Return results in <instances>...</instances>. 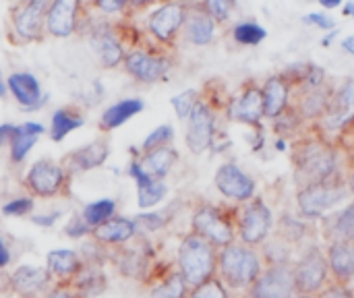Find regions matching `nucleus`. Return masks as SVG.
<instances>
[{
	"instance_id": "nucleus-1",
	"label": "nucleus",
	"mask_w": 354,
	"mask_h": 298,
	"mask_svg": "<svg viewBox=\"0 0 354 298\" xmlns=\"http://www.w3.org/2000/svg\"><path fill=\"white\" fill-rule=\"evenodd\" d=\"M292 180L297 189L344 174L338 149L322 133H305L290 143Z\"/></svg>"
},
{
	"instance_id": "nucleus-2",
	"label": "nucleus",
	"mask_w": 354,
	"mask_h": 298,
	"mask_svg": "<svg viewBox=\"0 0 354 298\" xmlns=\"http://www.w3.org/2000/svg\"><path fill=\"white\" fill-rule=\"evenodd\" d=\"M266 263L257 247L243 245L241 241L218 251V272L216 276L232 290L236 297H243L253 282L261 276Z\"/></svg>"
},
{
	"instance_id": "nucleus-3",
	"label": "nucleus",
	"mask_w": 354,
	"mask_h": 298,
	"mask_svg": "<svg viewBox=\"0 0 354 298\" xmlns=\"http://www.w3.org/2000/svg\"><path fill=\"white\" fill-rule=\"evenodd\" d=\"M218 251L220 249H216L209 241L201 239L191 230L183 234L176 249V270L180 272L191 290L216 278Z\"/></svg>"
},
{
	"instance_id": "nucleus-4",
	"label": "nucleus",
	"mask_w": 354,
	"mask_h": 298,
	"mask_svg": "<svg viewBox=\"0 0 354 298\" xmlns=\"http://www.w3.org/2000/svg\"><path fill=\"white\" fill-rule=\"evenodd\" d=\"M346 176H334L330 180L297 189V214L313 224H319L328 214L336 212L351 199Z\"/></svg>"
},
{
	"instance_id": "nucleus-5",
	"label": "nucleus",
	"mask_w": 354,
	"mask_h": 298,
	"mask_svg": "<svg viewBox=\"0 0 354 298\" xmlns=\"http://www.w3.org/2000/svg\"><path fill=\"white\" fill-rule=\"evenodd\" d=\"M236 205H218L209 201H199L191 209V232L209 241L216 249H224L236 243V224H234Z\"/></svg>"
},
{
	"instance_id": "nucleus-6",
	"label": "nucleus",
	"mask_w": 354,
	"mask_h": 298,
	"mask_svg": "<svg viewBox=\"0 0 354 298\" xmlns=\"http://www.w3.org/2000/svg\"><path fill=\"white\" fill-rule=\"evenodd\" d=\"M236 224V239L249 247H261L276 228V214L274 207L263 197H253L251 201L236 205L234 212Z\"/></svg>"
},
{
	"instance_id": "nucleus-7",
	"label": "nucleus",
	"mask_w": 354,
	"mask_h": 298,
	"mask_svg": "<svg viewBox=\"0 0 354 298\" xmlns=\"http://www.w3.org/2000/svg\"><path fill=\"white\" fill-rule=\"evenodd\" d=\"M292 276H295L297 295L317 297L332 282L326 247L311 243V245L299 249V253L292 261Z\"/></svg>"
},
{
	"instance_id": "nucleus-8",
	"label": "nucleus",
	"mask_w": 354,
	"mask_h": 298,
	"mask_svg": "<svg viewBox=\"0 0 354 298\" xmlns=\"http://www.w3.org/2000/svg\"><path fill=\"white\" fill-rule=\"evenodd\" d=\"M216 124H218V108L212 100L203 97L193 108L191 116L187 118V147L191 153L201 156L209 147H214L216 141Z\"/></svg>"
},
{
	"instance_id": "nucleus-9",
	"label": "nucleus",
	"mask_w": 354,
	"mask_h": 298,
	"mask_svg": "<svg viewBox=\"0 0 354 298\" xmlns=\"http://www.w3.org/2000/svg\"><path fill=\"white\" fill-rule=\"evenodd\" d=\"M214 187L232 205H243L257 197V180L236 162H222L216 168Z\"/></svg>"
},
{
	"instance_id": "nucleus-10",
	"label": "nucleus",
	"mask_w": 354,
	"mask_h": 298,
	"mask_svg": "<svg viewBox=\"0 0 354 298\" xmlns=\"http://www.w3.org/2000/svg\"><path fill=\"white\" fill-rule=\"evenodd\" d=\"M354 124V79H346L334 87V95L328 112L317 122L319 133L328 139V135H338Z\"/></svg>"
},
{
	"instance_id": "nucleus-11",
	"label": "nucleus",
	"mask_w": 354,
	"mask_h": 298,
	"mask_svg": "<svg viewBox=\"0 0 354 298\" xmlns=\"http://www.w3.org/2000/svg\"><path fill=\"white\" fill-rule=\"evenodd\" d=\"M226 116L232 122L239 124H247V127H261L263 118H266V110H263V95H261V85H257L255 81H247L236 95H232L226 102Z\"/></svg>"
},
{
	"instance_id": "nucleus-12",
	"label": "nucleus",
	"mask_w": 354,
	"mask_h": 298,
	"mask_svg": "<svg viewBox=\"0 0 354 298\" xmlns=\"http://www.w3.org/2000/svg\"><path fill=\"white\" fill-rule=\"evenodd\" d=\"M52 0H21L12 12V31L21 41H37L46 31V17Z\"/></svg>"
},
{
	"instance_id": "nucleus-13",
	"label": "nucleus",
	"mask_w": 354,
	"mask_h": 298,
	"mask_svg": "<svg viewBox=\"0 0 354 298\" xmlns=\"http://www.w3.org/2000/svg\"><path fill=\"white\" fill-rule=\"evenodd\" d=\"M187 10H189V4L180 2V0H168L164 4H160L149 15V21H147L149 33L164 46L174 44V39L178 37V33L185 27Z\"/></svg>"
},
{
	"instance_id": "nucleus-14",
	"label": "nucleus",
	"mask_w": 354,
	"mask_h": 298,
	"mask_svg": "<svg viewBox=\"0 0 354 298\" xmlns=\"http://www.w3.org/2000/svg\"><path fill=\"white\" fill-rule=\"evenodd\" d=\"M297 295L292 266H266L241 298H292Z\"/></svg>"
},
{
	"instance_id": "nucleus-15",
	"label": "nucleus",
	"mask_w": 354,
	"mask_h": 298,
	"mask_svg": "<svg viewBox=\"0 0 354 298\" xmlns=\"http://www.w3.org/2000/svg\"><path fill=\"white\" fill-rule=\"evenodd\" d=\"M170 68H172V60L164 52L131 50L124 56V71L139 83H158L166 79Z\"/></svg>"
},
{
	"instance_id": "nucleus-16",
	"label": "nucleus",
	"mask_w": 354,
	"mask_h": 298,
	"mask_svg": "<svg viewBox=\"0 0 354 298\" xmlns=\"http://www.w3.org/2000/svg\"><path fill=\"white\" fill-rule=\"evenodd\" d=\"M64 180L66 170L60 164L52 160H39L29 168L25 176V187L37 197H54L62 191Z\"/></svg>"
},
{
	"instance_id": "nucleus-17",
	"label": "nucleus",
	"mask_w": 354,
	"mask_h": 298,
	"mask_svg": "<svg viewBox=\"0 0 354 298\" xmlns=\"http://www.w3.org/2000/svg\"><path fill=\"white\" fill-rule=\"evenodd\" d=\"M127 245H122L118 249V257H116V266H118L120 274L127 278H133V280H147V276L151 274V268H153L151 245L147 243V239H139L137 245H133V247H127Z\"/></svg>"
},
{
	"instance_id": "nucleus-18",
	"label": "nucleus",
	"mask_w": 354,
	"mask_h": 298,
	"mask_svg": "<svg viewBox=\"0 0 354 298\" xmlns=\"http://www.w3.org/2000/svg\"><path fill=\"white\" fill-rule=\"evenodd\" d=\"M50 282L52 274L48 272V268L19 266L10 274V290L19 298H39L48 295Z\"/></svg>"
},
{
	"instance_id": "nucleus-19",
	"label": "nucleus",
	"mask_w": 354,
	"mask_h": 298,
	"mask_svg": "<svg viewBox=\"0 0 354 298\" xmlns=\"http://www.w3.org/2000/svg\"><path fill=\"white\" fill-rule=\"evenodd\" d=\"M261 95H263V110H266V118L272 122L276 120L280 114H284L292 102H295V89L292 85L282 77V73L272 75L263 81L261 85Z\"/></svg>"
},
{
	"instance_id": "nucleus-20",
	"label": "nucleus",
	"mask_w": 354,
	"mask_h": 298,
	"mask_svg": "<svg viewBox=\"0 0 354 298\" xmlns=\"http://www.w3.org/2000/svg\"><path fill=\"white\" fill-rule=\"evenodd\" d=\"M110 156V143L106 137H100L75 151H71L68 156H64L62 160V168L66 170V174H77V172H89L100 168Z\"/></svg>"
},
{
	"instance_id": "nucleus-21",
	"label": "nucleus",
	"mask_w": 354,
	"mask_h": 298,
	"mask_svg": "<svg viewBox=\"0 0 354 298\" xmlns=\"http://www.w3.org/2000/svg\"><path fill=\"white\" fill-rule=\"evenodd\" d=\"M81 0H52L46 17V31L54 37H68L79 27Z\"/></svg>"
},
{
	"instance_id": "nucleus-22",
	"label": "nucleus",
	"mask_w": 354,
	"mask_h": 298,
	"mask_svg": "<svg viewBox=\"0 0 354 298\" xmlns=\"http://www.w3.org/2000/svg\"><path fill=\"white\" fill-rule=\"evenodd\" d=\"M334 95V85L326 83L322 87L315 89H307V91H297L295 93V102L292 106L297 108V112L301 114V118L309 124V122H319L322 116L328 112L330 102Z\"/></svg>"
},
{
	"instance_id": "nucleus-23",
	"label": "nucleus",
	"mask_w": 354,
	"mask_h": 298,
	"mask_svg": "<svg viewBox=\"0 0 354 298\" xmlns=\"http://www.w3.org/2000/svg\"><path fill=\"white\" fill-rule=\"evenodd\" d=\"M326 257L332 282L354 286V243L332 241L326 243Z\"/></svg>"
},
{
	"instance_id": "nucleus-24",
	"label": "nucleus",
	"mask_w": 354,
	"mask_h": 298,
	"mask_svg": "<svg viewBox=\"0 0 354 298\" xmlns=\"http://www.w3.org/2000/svg\"><path fill=\"white\" fill-rule=\"evenodd\" d=\"M274 234L280 236L282 241H286L288 245H292L297 249H303V247L311 245V239L317 234V224L301 218L299 214L284 212L282 216L276 218Z\"/></svg>"
},
{
	"instance_id": "nucleus-25",
	"label": "nucleus",
	"mask_w": 354,
	"mask_h": 298,
	"mask_svg": "<svg viewBox=\"0 0 354 298\" xmlns=\"http://www.w3.org/2000/svg\"><path fill=\"white\" fill-rule=\"evenodd\" d=\"M216 19L199 4H191L187 10V21L183 27V35L193 46H209L216 39Z\"/></svg>"
},
{
	"instance_id": "nucleus-26",
	"label": "nucleus",
	"mask_w": 354,
	"mask_h": 298,
	"mask_svg": "<svg viewBox=\"0 0 354 298\" xmlns=\"http://www.w3.org/2000/svg\"><path fill=\"white\" fill-rule=\"evenodd\" d=\"M319 234L326 243L332 241H348L354 243V199L328 214L319 224Z\"/></svg>"
},
{
	"instance_id": "nucleus-27",
	"label": "nucleus",
	"mask_w": 354,
	"mask_h": 298,
	"mask_svg": "<svg viewBox=\"0 0 354 298\" xmlns=\"http://www.w3.org/2000/svg\"><path fill=\"white\" fill-rule=\"evenodd\" d=\"M89 46L104 68H114L124 62V46L110 27H100L89 35Z\"/></svg>"
},
{
	"instance_id": "nucleus-28",
	"label": "nucleus",
	"mask_w": 354,
	"mask_h": 298,
	"mask_svg": "<svg viewBox=\"0 0 354 298\" xmlns=\"http://www.w3.org/2000/svg\"><path fill=\"white\" fill-rule=\"evenodd\" d=\"M91 234H93L95 243L112 245V247H122L127 243H133L139 236L137 226H135V220L122 218V216L110 218L108 222H104L97 228H93Z\"/></svg>"
},
{
	"instance_id": "nucleus-29",
	"label": "nucleus",
	"mask_w": 354,
	"mask_h": 298,
	"mask_svg": "<svg viewBox=\"0 0 354 298\" xmlns=\"http://www.w3.org/2000/svg\"><path fill=\"white\" fill-rule=\"evenodd\" d=\"M6 85H8V91L19 102V106L25 110H37L46 102L39 81L31 73H12L8 77Z\"/></svg>"
},
{
	"instance_id": "nucleus-30",
	"label": "nucleus",
	"mask_w": 354,
	"mask_h": 298,
	"mask_svg": "<svg viewBox=\"0 0 354 298\" xmlns=\"http://www.w3.org/2000/svg\"><path fill=\"white\" fill-rule=\"evenodd\" d=\"M137 160L141 168L147 172V176H151L153 180H164L176 166L178 151L172 145H166V147H158L151 151H143Z\"/></svg>"
},
{
	"instance_id": "nucleus-31",
	"label": "nucleus",
	"mask_w": 354,
	"mask_h": 298,
	"mask_svg": "<svg viewBox=\"0 0 354 298\" xmlns=\"http://www.w3.org/2000/svg\"><path fill=\"white\" fill-rule=\"evenodd\" d=\"M143 108H145V104L139 97H124V100L112 104L110 108L104 110V114L100 118V131L108 133V131H114V129L122 127L127 120L137 116Z\"/></svg>"
},
{
	"instance_id": "nucleus-32",
	"label": "nucleus",
	"mask_w": 354,
	"mask_h": 298,
	"mask_svg": "<svg viewBox=\"0 0 354 298\" xmlns=\"http://www.w3.org/2000/svg\"><path fill=\"white\" fill-rule=\"evenodd\" d=\"M46 268L52 276L73 282L75 276L83 270V261L71 249H54L46 257Z\"/></svg>"
},
{
	"instance_id": "nucleus-33",
	"label": "nucleus",
	"mask_w": 354,
	"mask_h": 298,
	"mask_svg": "<svg viewBox=\"0 0 354 298\" xmlns=\"http://www.w3.org/2000/svg\"><path fill=\"white\" fill-rule=\"evenodd\" d=\"M41 133H44V127L39 122H23V124H19L17 131H15V137L10 141V158H12V162H23Z\"/></svg>"
},
{
	"instance_id": "nucleus-34",
	"label": "nucleus",
	"mask_w": 354,
	"mask_h": 298,
	"mask_svg": "<svg viewBox=\"0 0 354 298\" xmlns=\"http://www.w3.org/2000/svg\"><path fill=\"white\" fill-rule=\"evenodd\" d=\"M261 259L266 266H292L299 249L288 245L286 241H282L280 236L272 234L261 247H259Z\"/></svg>"
},
{
	"instance_id": "nucleus-35",
	"label": "nucleus",
	"mask_w": 354,
	"mask_h": 298,
	"mask_svg": "<svg viewBox=\"0 0 354 298\" xmlns=\"http://www.w3.org/2000/svg\"><path fill=\"white\" fill-rule=\"evenodd\" d=\"M189 284L176 268H170L149 290L151 298H189Z\"/></svg>"
},
{
	"instance_id": "nucleus-36",
	"label": "nucleus",
	"mask_w": 354,
	"mask_h": 298,
	"mask_svg": "<svg viewBox=\"0 0 354 298\" xmlns=\"http://www.w3.org/2000/svg\"><path fill=\"white\" fill-rule=\"evenodd\" d=\"M73 282L81 297H97L106 290V276H104L100 263H89L87 268L83 266V270L75 276Z\"/></svg>"
},
{
	"instance_id": "nucleus-37",
	"label": "nucleus",
	"mask_w": 354,
	"mask_h": 298,
	"mask_svg": "<svg viewBox=\"0 0 354 298\" xmlns=\"http://www.w3.org/2000/svg\"><path fill=\"white\" fill-rule=\"evenodd\" d=\"M83 114L79 110H75L73 106H66V108H60L54 112L52 116V124H50V139L52 141H62L68 133L77 131L83 127Z\"/></svg>"
},
{
	"instance_id": "nucleus-38",
	"label": "nucleus",
	"mask_w": 354,
	"mask_h": 298,
	"mask_svg": "<svg viewBox=\"0 0 354 298\" xmlns=\"http://www.w3.org/2000/svg\"><path fill=\"white\" fill-rule=\"evenodd\" d=\"M272 129H274L276 137H282V139L295 137V139H299L301 135L307 133V131L301 133L303 129H307V122L301 118V114L297 112V108L290 106L284 114H280L276 120H272Z\"/></svg>"
},
{
	"instance_id": "nucleus-39",
	"label": "nucleus",
	"mask_w": 354,
	"mask_h": 298,
	"mask_svg": "<svg viewBox=\"0 0 354 298\" xmlns=\"http://www.w3.org/2000/svg\"><path fill=\"white\" fill-rule=\"evenodd\" d=\"M133 220H135V226H137L139 236H145V234H151V232H160L162 228H166L174 220V207H168L164 212L139 214Z\"/></svg>"
},
{
	"instance_id": "nucleus-40",
	"label": "nucleus",
	"mask_w": 354,
	"mask_h": 298,
	"mask_svg": "<svg viewBox=\"0 0 354 298\" xmlns=\"http://www.w3.org/2000/svg\"><path fill=\"white\" fill-rule=\"evenodd\" d=\"M83 220L91 226V230L93 228H97L100 224H104V222H108L110 218H114L116 216V201L114 199H108V197H104V199H97V201H91V203H87L85 205V209H83Z\"/></svg>"
},
{
	"instance_id": "nucleus-41",
	"label": "nucleus",
	"mask_w": 354,
	"mask_h": 298,
	"mask_svg": "<svg viewBox=\"0 0 354 298\" xmlns=\"http://www.w3.org/2000/svg\"><path fill=\"white\" fill-rule=\"evenodd\" d=\"M170 189L164 180H151L143 187H137V205L141 209H151L168 197Z\"/></svg>"
},
{
	"instance_id": "nucleus-42",
	"label": "nucleus",
	"mask_w": 354,
	"mask_h": 298,
	"mask_svg": "<svg viewBox=\"0 0 354 298\" xmlns=\"http://www.w3.org/2000/svg\"><path fill=\"white\" fill-rule=\"evenodd\" d=\"M232 37L241 46H259L268 37V31L255 21H243L232 27Z\"/></svg>"
},
{
	"instance_id": "nucleus-43",
	"label": "nucleus",
	"mask_w": 354,
	"mask_h": 298,
	"mask_svg": "<svg viewBox=\"0 0 354 298\" xmlns=\"http://www.w3.org/2000/svg\"><path fill=\"white\" fill-rule=\"evenodd\" d=\"M189 298H236V295H234L232 290H228L226 284L216 276V278L203 282L201 286L193 288V290L189 292Z\"/></svg>"
},
{
	"instance_id": "nucleus-44",
	"label": "nucleus",
	"mask_w": 354,
	"mask_h": 298,
	"mask_svg": "<svg viewBox=\"0 0 354 298\" xmlns=\"http://www.w3.org/2000/svg\"><path fill=\"white\" fill-rule=\"evenodd\" d=\"M172 141H174V129H172L170 124H160V127H156V129L145 137V141L141 143V153H143V151L158 149V147L172 145Z\"/></svg>"
},
{
	"instance_id": "nucleus-45",
	"label": "nucleus",
	"mask_w": 354,
	"mask_h": 298,
	"mask_svg": "<svg viewBox=\"0 0 354 298\" xmlns=\"http://www.w3.org/2000/svg\"><path fill=\"white\" fill-rule=\"evenodd\" d=\"M199 100H201V93H199L197 89H187V91L174 95V97L170 100V104H172L176 116H178L180 120H187V118L191 116V112H193V108L197 106Z\"/></svg>"
},
{
	"instance_id": "nucleus-46",
	"label": "nucleus",
	"mask_w": 354,
	"mask_h": 298,
	"mask_svg": "<svg viewBox=\"0 0 354 298\" xmlns=\"http://www.w3.org/2000/svg\"><path fill=\"white\" fill-rule=\"evenodd\" d=\"M201 6L216 19V23H224L232 17L236 0H201Z\"/></svg>"
},
{
	"instance_id": "nucleus-47",
	"label": "nucleus",
	"mask_w": 354,
	"mask_h": 298,
	"mask_svg": "<svg viewBox=\"0 0 354 298\" xmlns=\"http://www.w3.org/2000/svg\"><path fill=\"white\" fill-rule=\"evenodd\" d=\"M33 209V199L31 197H19V199H10L4 207L2 214L10 216V218H23Z\"/></svg>"
},
{
	"instance_id": "nucleus-48",
	"label": "nucleus",
	"mask_w": 354,
	"mask_h": 298,
	"mask_svg": "<svg viewBox=\"0 0 354 298\" xmlns=\"http://www.w3.org/2000/svg\"><path fill=\"white\" fill-rule=\"evenodd\" d=\"M64 232H66V236H71V239H83V236L91 234L93 230H91V226L83 220V216H73L71 222L64 226Z\"/></svg>"
},
{
	"instance_id": "nucleus-49",
	"label": "nucleus",
	"mask_w": 354,
	"mask_h": 298,
	"mask_svg": "<svg viewBox=\"0 0 354 298\" xmlns=\"http://www.w3.org/2000/svg\"><path fill=\"white\" fill-rule=\"evenodd\" d=\"M319 298H354V286H346V284H336L330 282L319 295Z\"/></svg>"
},
{
	"instance_id": "nucleus-50",
	"label": "nucleus",
	"mask_w": 354,
	"mask_h": 298,
	"mask_svg": "<svg viewBox=\"0 0 354 298\" xmlns=\"http://www.w3.org/2000/svg\"><path fill=\"white\" fill-rule=\"evenodd\" d=\"M303 21H305L307 25L319 27L322 31H332V29L336 27V21H334L330 15H326V12H309V15L303 17Z\"/></svg>"
},
{
	"instance_id": "nucleus-51",
	"label": "nucleus",
	"mask_w": 354,
	"mask_h": 298,
	"mask_svg": "<svg viewBox=\"0 0 354 298\" xmlns=\"http://www.w3.org/2000/svg\"><path fill=\"white\" fill-rule=\"evenodd\" d=\"M95 8L106 12V15H114V12H122L127 6L133 4V0H93Z\"/></svg>"
},
{
	"instance_id": "nucleus-52",
	"label": "nucleus",
	"mask_w": 354,
	"mask_h": 298,
	"mask_svg": "<svg viewBox=\"0 0 354 298\" xmlns=\"http://www.w3.org/2000/svg\"><path fill=\"white\" fill-rule=\"evenodd\" d=\"M129 176L137 183V187H143V185H147V183H151V180H153V178H151V176H147V172L141 168L139 160H133V162L129 164Z\"/></svg>"
},
{
	"instance_id": "nucleus-53",
	"label": "nucleus",
	"mask_w": 354,
	"mask_h": 298,
	"mask_svg": "<svg viewBox=\"0 0 354 298\" xmlns=\"http://www.w3.org/2000/svg\"><path fill=\"white\" fill-rule=\"evenodd\" d=\"M60 212H54V214H44V216H33L31 218V222L33 224H37V226H41V228H50V226H54V222H58L60 220Z\"/></svg>"
},
{
	"instance_id": "nucleus-54",
	"label": "nucleus",
	"mask_w": 354,
	"mask_h": 298,
	"mask_svg": "<svg viewBox=\"0 0 354 298\" xmlns=\"http://www.w3.org/2000/svg\"><path fill=\"white\" fill-rule=\"evenodd\" d=\"M15 131H17L15 124H0V147L10 145V141L15 137Z\"/></svg>"
},
{
	"instance_id": "nucleus-55",
	"label": "nucleus",
	"mask_w": 354,
	"mask_h": 298,
	"mask_svg": "<svg viewBox=\"0 0 354 298\" xmlns=\"http://www.w3.org/2000/svg\"><path fill=\"white\" fill-rule=\"evenodd\" d=\"M46 298H75V295L66 286H56L46 295Z\"/></svg>"
},
{
	"instance_id": "nucleus-56",
	"label": "nucleus",
	"mask_w": 354,
	"mask_h": 298,
	"mask_svg": "<svg viewBox=\"0 0 354 298\" xmlns=\"http://www.w3.org/2000/svg\"><path fill=\"white\" fill-rule=\"evenodd\" d=\"M8 263H10V251H8V247L4 245V241L0 239V270H4Z\"/></svg>"
},
{
	"instance_id": "nucleus-57",
	"label": "nucleus",
	"mask_w": 354,
	"mask_h": 298,
	"mask_svg": "<svg viewBox=\"0 0 354 298\" xmlns=\"http://www.w3.org/2000/svg\"><path fill=\"white\" fill-rule=\"evenodd\" d=\"M344 176H346V185H348V191H351V195L354 197V162L348 166V170L344 172Z\"/></svg>"
},
{
	"instance_id": "nucleus-58",
	"label": "nucleus",
	"mask_w": 354,
	"mask_h": 298,
	"mask_svg": "<svg viewBox=\"0 0 354 298\" xmlns=\"http://www.w3.org/2000/svg\"><path fill=\"white\" fill-rule=\"evenodd\" d=\"M342 50H344L346 54L354 56V35H348V37L342 39Z\"/></svg>"
},
{
	"instance_id": "nucleus-59",
	"label": "nucleus",
	"mask_w": 354,
	"mask_h": 298,
	"mask_svg": "<svg viewBox=\"0 0 354 298\" xmlns=\"http://www.w3.org/2000/svg\"><path fill=\"white\" fill-rule=\"evenodd\" d=\"M324 8H328V10H332V8H338L340 4H342V0H317Z\"/></svg>"
},
{
	"instance_id": "nucleus-60",
	"label": "nucleus",
	"mask_w": 354,
	"mask_h": 298,
	"mask_svg": "<svg viewBox=\"0 0 354 298\" xmlns=\"http://www.w3.org/2000/svg\"><path fill=\"white\" fill-rule=\"evenodd\" d=\"M8 95V85L4 83V79H2V71H0V97L4 100Z\"/></svg>"
},
{
	"instance_id": "nucleus-61",
	"label": "nucleus",
	"mask_w": 354,
	"mask_h": 298,
	"mask_svg": "<svg viewBox=\"0 0 354 298\" xmlns=\"http://www.w3.org/2000/svg\"><path fill=\"white\" fill-rule=\"evenodd\" d=\"M153 2H158V0H133V8H143V6H147V4H153Z\"/></svg>"
},
{
	"instance_id": "nucleus-62",
	"label": "nucleus",
	"mask_w": 354,
	"mask_h": 298,
	"mask_svg": "<svg viewBox=\"0 0 354 298\" xmlns=\"http://www.w3.org/2000/svg\"><path fill=\"white\" fill-rule=\"evenodd\" d=\"M344 15H346V17H353L354 19V2H348V4L344 6Z\"/></svg>"
},
{
	"instance_id": "nucleus-63",
	"label": "nucleus",
	"mask_w": 354,
	"mask_h": 298,
	"mask_svg": "<svg viewBox=\"0 0 354 298\" xmlns=\"http://www.w3.org/2000/svg\"><path fill=\"white\" fill-rule=\"evenodd\" d=\"M292 298H319V297H311V295H295Z\"/></svg>"
}]
</instances>
